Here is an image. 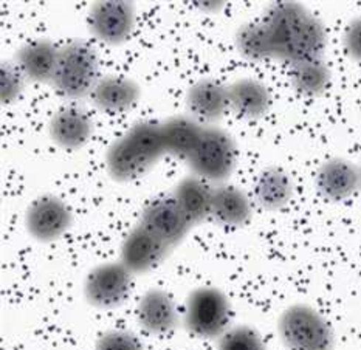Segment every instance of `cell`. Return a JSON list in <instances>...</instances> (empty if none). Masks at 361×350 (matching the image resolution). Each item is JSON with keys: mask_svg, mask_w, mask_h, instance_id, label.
Segmentation results:
<instances>
[{"mask_svg": "<svg viewBox=\"0 0 361 350\" xmlns=\"http://www.w3.org/2000/svg\"><path fill=\"white\" fill-rule=\"evenodd\" d=\"M288 80L292 87L301 95L318 96L329 89L332 73L324 59H313L290 65Z\"/></svg>", "mask_w": 361, "mask_h": 350, "instance_id": "23", "label": "cell"}, {"mask_svg": "<svg viewBox=\"0 0 361 350\" xmlns=\"http://www.w3.org/2000/svg\"><path fill=\"white\" fill-rule=\"evenodd\" d=\"M230 111L240 118L259 120L269 113L271 93L269 87L255 77H240L228 85Z\"/></svg>", "mask_w": 361, "mask_h": 350, "instance_id": "20", "label": "cell"}, {"mask_svg": "<svg viewBox=\"0 0 361 350\" xmlns=\"http://www.w3.org/2000/svg\"><path fill=\"white\" fill-rule=\"evenodd\" d=\"M87 25L98 41L121 45L129 41L135 27V6L126 0H101L92 5Z\"/></svg>", "mask_w": 361, "mask_h": 350, "instance_id": "8", "label": "cell"}, {"mask_svg": "<svg viewBox=\"0 0 361 350\" xmlns=\"http://www.w3.org/2000/svg\"><path fill=\"white\" fill-rule=\"evenodd\" d=\"M231 304L226 294L216 287H199L186 298L183 324L194 337L221 338L231 325Z\"/></svg>", "mask_w": 361, "mask_h": 350, "instance_id": "5", "label": "cell"}, {"mask_svg": "<svg viewBox=\"0 0 361 350\" xmlns=\"http://www.w3.org/2000/svg\"><path fill=\"white\" fill-rule=\"evenodd\" d=\"M140 223L171 248L182 244L195 227L172 196L149 201L141 213Z\"/></svg>", "mask_w": 361, "mask_h": 350, "instance_id": "9", "label": "cell"}, {"mask_svg": "<svg viewBox=\"0 0 361 350\" xmlns=\"http://www.w3.org/2000/svg\"><path fill=\"white\" fill-rule=\"evenodd\" d=\"M293 182L281 168L270 166L256 177L253 196L259 206L269 211L286 208L293 199Z\"/></svg>", "mask_w": 361, "mask_h": 350, "instance_id": "22", "label": "cell"}, {"mask_svg": "<svg viewBox=\"0 0 361 350\" xmlns=\"http://www.w3.org/2000/svg\"><path fill=\"white\" fill-rule=\"evenodd\" d=\"M192 175L208 183H225L238 165V144L228 132L207 126L200 142L190 158L186 160Z\"/></svg>", "mask_w": 361, "mask_h": 350, "instance_id": "6", "label": "cell"}, {"mask_svg": "<svg viewBox=\"0 0 361 350\" xmlns=\"http://www.w3.org/2000/svg\"><path fill=\"white\" fill-rule=\"evenodd\" d=\"M203 126L190 113L172 115L161 123V134L166 155L180 160H188L197 147L203 130Z\"/></svg>", "mask_w": 361, "mask_h": 350, "instance_id": "19", "label": "cell"}, {"mask_svg": "<svg viewBox=\"0 0 361 350\" xmlns=\"http://www.w3.org/2000/svg\"><path fill=\"white\" fill-rule=\"evenodd\" d=\"M318 192L329 201H344L361 188L360 168L346 158H331L317 170Z\"/></svg>", "mask_w": 361, "mask_h": 350, "instance_id": "13", "label": "cell"}, {"mask_svg": "<svg viewBox=\"0 0 361 350\" xmlns=\"http://www.w3.org/2000/svg\"><path fill=\"white\" fill-rule=\"evenodd\" d=\"M360 175H361V166H360Z\"/></svg>", "mask_w": 361, "mask_h": 350, "instance_id": "29", "label": "cell"}, {"mask_svg": "<svg viewBox=\"0 0 361 350\" xmlns=\"http://www.w3.org/2000/svg\"><path fill=\"white\" fill-rule=\"evenodd\" d=\"M49 132L53 143L67 151L81 149L90 142L93 135V123L89 113L80 107H62L54 112Z\"/></svg>", "mask_w": 361, "mask_h": 350, "instance_id": "15", "label": "cell"}, {"mask_svg": "<svg viewBox=\"0 0 361 350\" xmlns=\"http://www.w3.org/2000/svg\"><path fill=\"white\" fill-rule=\"evenodd\" d=\"M141 89L132 77L121 75L101 76L92 92V101L99 111L107 113H121L138 103Z\"/></svg>", "mask_w": 361, "mask_h": 350, "instance_id": "17", "label": "cell"}, {"mask_svg": "<svg viewBox=\"0 0 361 350\" xmlns=\"http://www.w3.org/2000/svg\"><path fill=\"white\" fill-rule=\"evenodd\" d=\"M171 246L138 223L124 237L120 248V262L132 275H143L157 268L166 259Z\"/></svg>", "mask_w": 361, "mask_h": 350, "instance_id": "11", "label": "cell"}, {"mask_svg": "<svg viewBox=\"0 0 361 350\" xmlns=\"http://www.w3.org/2000/svg\"><path fill=\"white\" fill-rule=\"evenodd\" d=\"M27 77L20 72V68L16 65V62L4 61L0 68V99L2 104L8 106L18 101L25 89Z\"/></svg>", "mask_w": 361, "mask_h": 350, "instance_id": "26", "label": "cell"}, {"mask_svg": "<svg viewBox=\"0 0 361 350\" xmlns=\"http://www.w3.org/2000/svg\"><path fill=\"white\" fill-rule=\"evenodd\" d=\"M278 333L290 350H332V325L318 310L307 304H293L281 313Z\"/></svg>", "mask_w": 361, "mask_h": 350, "instance_id": "4", "label": "cell"}, {"mask_svg": "<svg viewBox=\"0 0 361 350\" xmlns=\"http://www.w3.org/2000/svg\"><path fill=\"white\" fill-rule=\"evenodd\" d=\"M262 25L269 35L273 59L293 65L323 59L327 31L317 15L298 2H274L264 14Z\"/></svg>", "mask_w": 361, "mask_h": 350, "instance_id": "1", "label": "cell"}, {"mask_svg": "<svg viewBox=\"0 0 361 350\" xmlns=\"http://www.w3.org/2000/svg\"><path fill=\"white\" fill-rule=\"evenodd\" d=\"M166 155L161 123L138 121L106 152L107 173L116 182H132L149 173Z\"/></svg>", "mask_w": 361, "mask_h": 350, "instance_id": "2", "label": "cell"}, {"mask_svg": "<svg viewBox=\"0 0 361 350\" xmlns=\"http://www.w3.org/2000/svg\"><path fill=\"white\" fill-rule=\"evenodd\" d=\"M97 350H145L141 341L128 330H109L97 341Z\"/></svg>", "mask_w": 361, "mask_h": 350, "instance_id": "27", "label": "cell"}, {"mask_svg": "<svg viewBox=\"0 0 361 350\" xmlns=\"http://www.w3.org/2000/svg\"><path fill=\"white\" fill-rule=\"evenodd\" d=\"M101 80L99 58L92 45L82 41H72L59 49L53 87L68 99L90 96Z\"/></svg>", "mask_w": 361, "mask_h": 350, "instance_id": "3", "label": "cell"}, {"mask_svg": "<svg viewBox=\"0 0 361 350\" xmlns=\"http://www.w3.org/2000/svg\"><path fill=\"white\" fill-rule=\"evenodd\" d=\"M73 213L64 200L56 196H41L31 201L25 214L30 236L39 242H54L70 230Z\"/></svg>", "mask_w": 361, "mask_h": 350, "instance_id": "10", "label": "cell"}, {"mask_svg": "<svg viewBox=\"0 0 361 350\" xmlns=\"http://www.w3.org/2000/svg\"><path fill=\"white\" fill-rule=\"evenodd\" d=\"M133 275L120 261L93 267L85 276L84 294L90 306L111 310L123 306L132 290Z\"/></svg>", "mask_w": 361, "mask_h": 350, "instance_id": "7", "label": "cell"}, {"mask_svg": "<svg viewBox=\"0 0 361 350\" xmlns=\"http://www.w3.org/2000/svg\"><path fill=\"white\" fill-rule=\"evenodd\" d=\"M344 50L352 59L361 62V18L352 19L343 35Z\"/></svg>", "mask_w": 361, "mask_h": 350, "instance_id": "28", "label": "cell"}, {"mask_svg": "<svg viewBox=\"0 0 361 350\" xmlns=\"http://www.w3.org/2000/svg\"><path fill=\"white\" fill-rule=\"evenodd\" d=\"M213 186L207 180L190 175L180 180L171 196L183 209V213L190 217L194 225H199L211 219V209H213Z\"/></svg>", "mask_w": 361, "mask_h": 350, "instance_id": "21", "label": "cell"}, {"mask_svg": "<svg viewBox=\"0 0 361 350\" xmlns=\"http://www.w3.org/2000/svg\"><path fill=\"white\" fill-rule=\"evenodd\" d=\"M137 321L140 327L163 335L176 330L180 324V312L174 298L161 289H151L138 301Z\"/></svg>", "mask_w": 361, "mask_h": 350, "instance_id": "14", "label": "cell"}, {"mask_svg": "<svg viewBox=\"0 0 361 350\" xmlns=\"http://www.w3.org/2000/svg\"><path fill=\"white\" fill-rule=\"evenodd\" d=\"M217 350H269L261 333L251 325H233L219 338Z\"/></svg>", "mask_w": 361, "mask_h": 350, "instance_id": "25", "label": "cell"}, {"mask_svg": "<svg viewBox=\"0 0 361 350\" xmlns=\"http://www.w3.org/2000/svg\"><path fill=\"white\" fill-rule=\"evenodd\" d=\"M253 215V201L239 186L222 183L213 189L211 219L224 227H243Z\"/></svg>", "mask_w": 361, "mask_h": 350, "instance_id": "18", "label": "cell"}, {"mask_svg": "<svg viewBox=\"0 0 361 350\" xmlns=\"http://www.w3.org/2000/svg\"><path fill=\"white\" fill-rule=\"evenodd\" d=\"M234 41L242 58L255 62L273 59L271 44L262 22L243 23L238 28Z\"/></svg>", "mask_w": 361, "mask_h": 350, "instance_id": "24", "label": "cell"}, {"mask_svg": "<svg viewBox=\"0 0 361 350\" xmlns=\"http://www.w3.org/2000/svg\"><path fill=\"white\" fill-rule=\"evenodd\" d=\"M188 113L203 126H214L230 111L228 85L216 80H200L188 90Z\"/></svg>", "mask_w": 361, "mask_h": 350, "instance_id": "12", "label": "cell"}, {"mask_svg": "<svg viewBox=\"0 0 361 350\" xmlns=\"http://www.w3.org/2000/svg\"><path fill=\"white\" fill-rule=\"evenodd\" d=\"M58 59L59 49L47 39H36L23 44L14 56L16 65L20 68L27 80L39 84L53 81Z\"/></svg>", "mask_w": 361, "mask_h": 350, "instance_id": "16", "label": "cell"}]
</instances>
